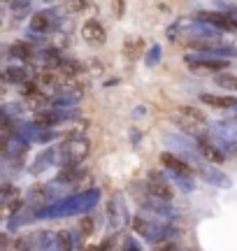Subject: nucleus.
<instances>
[{"label":"nucleus","instance_id":"6","mask_svg":"<svg viewBox=\"0 0 237 251\" xmlns=\"http://www.w3.org/2000/svg\"><path fill=\"white\" fill-rule=\"evenodd\" d=\"M54 105L56 107H72L82 100V89H77L74 84H58L54 89Z\"/></svg>","mask_w":237,"mask_h":251},{"label":"nucleus","instance_id":"22","mask_svg":"<svg viewBox=\"0 0 237 251\" xmlns=\"http://www.w3.org/2000/svg\"><path fill=\"white\" fill-rule=\"evenodd\" d=\"M37 58H40V63L45 65V68H61V63H63V58L58 56V51L56 49H45V51H40L37 54Z\"/></svg>","mask_w":237,"mask_h":251},{"label":"nucleus","instance_id":"18","mask_svg":"<svg viewBox=\"0 0 237 251\" xmlns=\"http://www.w3.org/2000/svg\"><path fill=\"white\" fill-rule=\"evenodd\" d=\"M200 102L210 105V107H216V109L237 107V98H230V96H214V93H200Z\"/></svg>","mask_w":237,"mask_h":251},{"label":"nucleus","instance_id":"10","mask_svg":"<svg viewBox=\"0 0 237 251\" xmlns=\"http://www.w3.org/2000/svg\"><path fill=\"white\" fill-rule=\"evenodd\" d=\"M214 165H216V163H207V161L198 163V172H200V177L207 181V184H214V186H221V188H230L233 181H230L228 177L219 170V168H214Z\"/></svg>","mask_w":237,"mask_h":251},{"label":"nucleus","instance_id":"11","mask_svg":"<svg viewBox=\"0 0 237 251\" xmlns=\"http://www.w3.org/2000/svg\"><path fill=\"white\" fill-rule=\"evenodd\" d=\"M26 151H28V140H24L21 135H12L9 140L2 142V156L7 161H19V158H24Z\"/></svg>","mask_w":237,"mask_h":251},{"label":"nucleus","instance_id":"17","mask_svg":"<svg viewBox=\"0 0 237 251\" xmlns=\"http://www.w3.org/2000/svg\"><path fill=\"white\" fill-rule=\"evenodd\" d=\"M198 149H200V156H205V161L210 163H223L226 161V153H223V149H219V147H214V144L207 140V137H202L200 144H198Z\"/></svg>","mask_w":237,"mask_h":251},{"label":"nucleus","instance_id":"8","mask_svg":"<svg viewBox=\"0 0 237 251\" xmlns=\"http://www.w3.org/2000/svg\"><path fill=\"white\" fill-rule=\"evenodd\" d=\"M146 191L156 198H163V200H172V186L167 184V177H163L158 170H151L146 177Z\"/></svg>","mask_w":237,"mask_h":251},{"label":"nucleus","instance_id":"30","mask_svg":"<svg viewBox=\"0 0 237 251\" xmlns=\"http://www.w3.org/2000/svg\"><path fill=\"white\" fill-rule=\"evenodd\" d=\"M179 112H184V114H191V117L200 119V121H207V119H205V112H200L198 107H191V105H184V107H179Z\"/></svg>","mask_w":237,"mask_h":251},{"label":"nucleus","instance_id":"28","mask_svg":"<svg viewBox=\"0 0 237 251\" xmlns=\"http://www.w3.org/2000/svg\"><path fill=\"white\" fill-rule=\"evenodd\" d=\"M172 175V172H170ZM172 179L179 184V188H184L186 193H191L193 188H195V181H193V177L191 175H172Z\"/></svg>","mask_w":237,"mask_h":251},{"label":"nucleus","instance_id":"19","mask_svg":"<svg viewBox=\"0 0 237 251\" xmlns=\"http://www.w3.org/2000/svg\"><path fill=\"white\" fill-rule=\"evenodd\" d=\"M2 81H7V84H26L28 70L24 65H7L2 70Z\"/></svg>","mask_w":237,"mask_h":251},{"label":"nucleus","instance_id":"27","mask_svg":"<svg viewBox=\"0 0 237 251\" xmlns=\"http://www.w3.org/2000/svg\"><path fill=\"white\" fill-rule=\"evenodd\" d=\"M140 49H142V40H126V47H123V54H126V58H137V54H140Z\"/></svg>","mask_w":237,"mask_h":251},{"label":"nucleus","instance_id":"25","mask_svg":"<svg viewBox=\"0 0 237 251\" xmlns=\"http://www.w3.org/2000/svg\"><path fill=\"white\" fill-rule=\"evenodd\" d=\"M58 70L63 72V75H68V77H74V75H82L84 72V65L79 61H63Z\"/></svg>","mask_w":237,"mask_h":251},{"label":"nucleus","instance_id":"21","mask_svg":"<svg viewBox=\"0 0 237 251\" xmlns=\"http://www.w3.org/2000/svg\"><path fill=\"white\" fill-rule=\"evenodd\" d=\"M49 165H56V151L54 149H49V151L42 153V156L30 165V172H33V175H40V172H45Z\"/></svg>","mask_w":237,"mask_h":251},{"label":"nucleus","instance_id":"13","mask_svg":"<svg viewBox=\"0 0 237 251\" xmlns=\"http://www.w3.org/2000/svg\"><path fill=\"white\" fill-rule=\"evenodd\" d=\"M82 37L89 42V45H105V40H107V33H105V28H102L100 21H95V19H89L86 24L82 26Z\"/></svg>","mask_w":237,"mask_h":251},{"label":"nucleus","instance_id":"33","mask_svg":"<svg viewBox=\"0 0 237 251\" xmlns=\"http://www.w3.org/2000/svg\"><path fill=\"white\" fill-rule=\"evenodd\" d=\"M228 17H230V21H233V26H235V30H237V9H228Z\"/></svg>","mask_w":237,"mask_h":251},{"label":"nucleus","instance_id":"4","mask_svg":"<svg viewBox=\"0 0 237 251\" xmlns=\"http://www.w3.org/2000/svg\"><path fill=\"white\" fill-rule=\"evenodd\" d=\"M184 61H186V65H189L193 72H219V70H226L230 65V61L219 58V56H212V54H207V51L189 54Z\"/></svg>","mask_w":237,"mask_h":251},{"label":"nucleus","instance_id":"14","mask_svg":"<svg viewBox=\"0 0 237 251\" xmlns=\"http://www.w3.org/2000/svg\"><path fill=\"white\" fill-rule=\"evenodd\" d=\"M161 163H163L165 168H167V172H172V175H193V165H191V163H186L184 158L174 156L172 151L161 153Z\"/></svg>","mask_w":237,"mask_h":251},{"label":"nucleus","instance_id":"3","mask_svg":"<svg viewBox=\"0 0 237 251\" xmlns=\"http://www.w3.org/2000/svg\"><path fill=\"white\" fill-rule=\"evenodd\" d=\"M133 228H135L137 235H142L144 240H149V242H154V244L163 242V240H167V237L174 235V230L170 226L156 224V221L144 219V216H135V219H133Z\"/></svg>","mask_w":237,"mask_h":251},{"label":"nucleus","instance_id":"5","mask_svg":"<svg viewBox=\"0 0 237 251\" xmlns=\"http://www.w3.org/2000/svg\"><path fill=\"white\" fill-rule=\"evenodd\" d=\"M172 121L179 128H182V133H186L189 137H198V140H202V137H207V121H200V119L191 117V114H184V112H174Z\"/></svg>","mask_w":237,"mask_h":251},{"label":"nucleus","instance_id":"35","mask_svg":"<svg viewBox=\"0 0 237 251\" xmlns=\"http://www.w3.org/2000/svg\"><path fill=\"white\" fill-rule=\"evenodd\" d=\"M228 153H233V156H235V158H237V140H235V142H233V144H230V147H228Z\"/></svg>","mask_w":237,"mask_h":251},{"label":"nucleus","instance_id":"15","mask_svg":"<svg viewBox=\"0 0 237 251\" xmlns=\"http://www.w3.org/2000/svg\"><path fill=\"white\" fill-rule=\"evenodd\" d=\"M68 119H70V112H68V109H49V112H37L35 124L42 126V128H54V126L68 121Z\"/></svg>","mask_w":237,"mask_h":251},{"label":"nucleus","instance_id":"2","mask_svg":"<svg viewBox=\"0 0 237 251\" xmlns=\"http://www.w3.org/2000/svg\"><path fill=\"white\" fill-rule=\"evenodd\" d=\"M54 151H56V165L58 168L79 165L89 156V151H91V142L84 135H68Z\"/></svg>","mask_w":237,"mask_h":251},{"label":"nucleus","instance_id":"20","mask_svg":"<svg viewBox=\"0 0 237 251\" xmlns=\"http://www.w3.org/2000/svg\"><path fill=\"white\" fill-rule=\"evenodd\" d=\"M9 56H14L19 61H30V58L37 56V51L30 42H14V45L9 47Z\"/></svg>","mask_w":237,"mask_h":251},{"label":"nucleus","instance_id":"16","mask_svg":"<svg viewBox=\"0 0 237 251\" xmlns=\"http://www.w3.org/2000/svg\"><path fill=\"white\" fill-rule=\"evenodd\" d=\"M35 219H37V212H33V207H21L19 212H14V214L7 219V230H17V228H24L26 224L35 221Z\"/></svg>","mask_w":237,"mask_h":251},{"label":"nucleus","instance_id":"9","mask_svg":"<svg viewBox=\"0 0 237 251\" xmlns=\"http://www.w3.org/2000/svg\"><path fill=\"white\" fill-rule=\"evenodd\" d=\"M195 21L210 24V26L223 30V33H233V30H235V26H233V21H230V17H228V12H198V14H195Z\"/></svg>","mask_w":237,"mask_h":251},{"label":"nucleus","instance_id":"12","mask_svg":"<svg viewBox=\"0 0 237 251\" xmlns=\"http://www.w3.org/2000/svg\"><path fill=\"white\" fill-rule=\"evenodd\" d=\"M140 205L142 209H149V212H156V214L161 216H172V207H170V200H163V198H156L151 196L149 191H146V196L140 198Z\"/></svg>","mask_w":237,"mask_h":251},{"label":"nucleus","instance_id":"7","mask_svg":"<svg viewBox=\"0 0 237 251\" xmlns=\"http://www.w3.org/2000/svg\"><path fill=\"white\" fill-rule=\"evenodd\" d=\"M58 26V17L54 9H37L30 17V30L33 33H51Z\"/></svg>","mask_w":237,"mask_h":251},{"label":"nucleus","instance_id":"34","mask_svg":"<svg viewBox=\"0 0 237 251\" xmlns=\"http://www.w3.org/2000/svg\"><path fill=\"white\" fill-rule=\"evenodd\" d=\"M158 251H182V249H177L174 244H161V247H158Z\"/></svg>","mask_w":237,"mask_h":251},{"label":"nucleus","instance_id":"23","mask_svg":"<svg viewBox=\"0 0 237 251\" xmlns=\"http://www.w3.org/2000/svg\"><path fill=\"white\" fill-rule=\"evenodd\" d=\"M214 84L219 89H226V91H237V75H230V72H219L214 77Z\"/></svg>","mask_w":237,"mask_h":251},{"label":"nucleus","instance_id":"1","mask_svg":"<svg viewBox=\"0 0 237 251\" xmlns=\"http://www.w3.org/2000/svg\"><path fill=\"white\" fill-rule=\"evenodd\" d=\"M100 200V191L98 188H89L82 191L72 198H63L49 207H40L37 209V219H65V216H77V214H86L89 209L98 205Z\"/></svg>","mask_w":237,"mask_h":251},{"label":"nucleus","instance_id":"32","mask_svg":"<svg viewBox=\"0 0 237 251\" xmlns=\"http://www.w3.org/2000/svg\"><path fill=\"white\" fill-rule=\"evenodd\" d=\"M121 251H140V247H137L135 240H126V242H123V249H121Z\"/></svg>","mask_w":237,"mask_h":251},{"label":"nucleus","instance_id":"37","mask_svg":"<svg viewBox=\"0 0 237 251\" xmlns=\"http://www.w3.org/2000/svg\"><path fill=\"white\" fill-rule=\"evenodd\" d=\"M142 114H144V107H137L135 112H133V117H135V119H140V117H142Z\"/></svg>","mask_w":237,"mask_h":251},{"label":"nucleus","instance_id":"29","mask_svg":"<svg viewBox=\"0 0 237 251\" xmlns=\"http://www.w3.org/2000/svg\"><path fill=\"white\" fill-rule=\"evenodd\" d=\"M30 2H33V0H12V2H7V5H9V9L14 12V17H21L24 12H28Z\"/></svg>","mask_w":237,"mask_h":251},{"label":"nucleus","instance_id":"31","mask_svg":"<svg viewBox=\"0 0 237 251\" xmlns=\"http://www.w3.org/2000/svg\"><path fill=\"white\" fill-rule=\"evenodd\" d=\"M79 228H82V235H91L93 233V221L89 219V216H86V219H82Z\"/></svg>","mask_w":237,"mask_h":251},{"label":"nucleus","instance_id":"24","mask_svg":"<svg viewBox=\"0 0 237 251\" xmlns=\"http://www.w3.org/2000/svg\"><path fill=\"white\" fill-rule=\"evenodd\" d=\"M56 247H58V251H72L74 249L72 233H68V230H58V233H56Z\"/></svg>","mask_w":237,"mask_h":251},{"label":"nucleus","instance_id":"26","mask_svg":"<svg viewBox=\"0 0 237 251\" xmlns=\"http://www.w3.org/2000/svg\"><path fill=\"white\" fill-rule=\"evenodd\" d=\"M161 54H163V49H161V45H151L149 47V51H146V65L149 68H154V65H158L161 63Z\"/></svg>","mask_w":237,"mask_h":251},{"label":"nucleus","instance_id":"36","mask_svg":"<svg viewBox=\"0 0 237 251\" xmlns=\"http://www.w3.org/2000/svg\"><path fill=\"white\" fill-rule=\"evenodd\" d=\"M117 14L118 17L123 14V0H117Z\"/></svg>","mask_w":237,"mask_h":251}]
</instances>
